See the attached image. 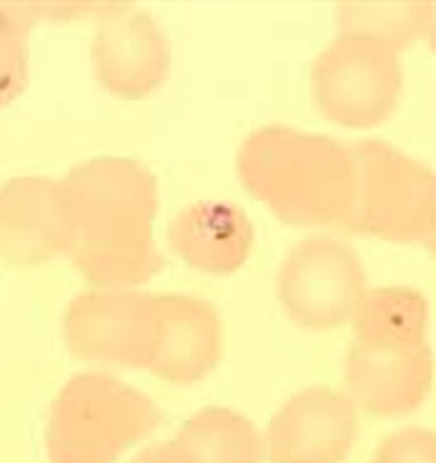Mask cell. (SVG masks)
<instances>
[{"label":"cell","instance_id":"1","mask_svg":"<svg viewBox=\"0 0 436 463\" xmlns=\"http://www.w3.org/2000/svg\"><path fill=\"white\" fill-rule=\"evenodd\" d=\"M71 228L78 238V266L100 286L131 288L164 269L153 223L158 184L146 165L103 158L81 168L71 188Z\"/></svg>","mask_w":436,"mask_h":463},{"label":"cell","instance_id":"2","mask_svg":"<svg viewBox=\"0 0 436 463\" xmlns=\"http://www.w3.org/2000/svg\"><path fill=\"white\" fill-rule=\"evenodd\" d=\"M429 303L409 286L369 288L351 318L346 393L384 419L414 413L434 383Z\"/></svg>","mask_w":436,"mask_h":463},{"label":"cell","instance_id":"3","mask_svg":"<svg viewBox=\"0 0 436 463\" xmlns=\"http://www.w3.org/2000/svg\"><path fill=\"white\" fill-rule=\"evenodd\" d=\"M246 191L289 226H344L354 201L349 143L289 126L253 130L239 151Z\"/></svg>","mask_w":436,"mask_h":463},{"label":"cell","instance_id":"4","mask_svg":"<svg viewBox=\"0 0 436 463\" xmlns=\"http://www.w3.org/2000/svg\"><path fill=\"white\" fill-rule=\"evenodd\" d=\"M354 201L344 231L393 243L424 241L436 218V173L386 140L349 143Z\"/></svg>","mask_w":436,"mask_h":463},{"label":"cell","instance_id":"5","mask_svg":"<svg viewBox=\"0 0 436 463\" xmlns=\"http://www.w3.org/2000/svg\"><path fill=\"white\" fill-rule=\"evenodd\" d=\"M153 401L109 376L78 378L63 393L51 426L53 463H116L158 426Z\"/></svg>","mask_w":436,"mask_h":463},{"label":"cell","instance_id":"6","mask_svg":"<svg viewBox=\"0 0 436 463\" xmlns=\"http://www.w3.org/2000/svg\"><path fill=\"white\" fill-rule=\"evenodd\" d=\"M402 88V51L364 33H338L311 71L317 109L344 128L379 126L399 106Z\"/></svg>","mask_w":436,"mask_h":463},{"label":"cell","instance_id":"7","mask_svg":"<svg viewBox=\"0 0 436 463\" xmlns=\"http://www.w3.org/2000/svg\"><path fill=\"white\" fill-rule=\"evenodd\" d=\"M279 301L291 321L308 331L351 324L369 291L359 253L334 236L296 243L279 270Z\"/></svg>","mask_w":436,"mask_h":463},{"label":"cell","instance_id":"8","mask_svg":"<svg viewBox=\"0 0 436 463\" xmlns=\"http://www.w3.org/2000/svg\"><path fill=\"white\" fill-rule=\"evenodd\" d=\"M359 436V406L349 393L311 386L286 401L266 429L271 463H344Z\"/></svg>","mask_w":436,"mask_h":463},{"label":"cell","instance_id":"9","mask_svg":"<svg viewBox=\"0 0 436 463\" xmlns=\"http://www.w3.org/2000/svg\"><path fill=\"white\" fill-rule=\"evenodd\" d=\"M158 328V296L133 288L86 296L71 316L73 345L110 366L151 368Z\"/></svg>","mask_w":436,"mask_h":463},{"label":"cell","instance_id":"10","mask_svg":"<svg viewBox=\"0 0 436 463\" xmlns=\"http://www.w3.org/2000/svg\"><path fill=\"white\" fill-rule=\"evenodd\" d=\"M158 318V344L148 371L175 386L206 378L223 354V326L216 308L196 296L161 293Z\"/></svg>","mask_w":436,"mask_h":463},{"label":"cell","instance_id":"11","mask_svg":"<svg viewBox=\"0 0 436 463\" xmlns=\"http://www.w3.org/2000/svg\"><path fill=\"white\" fill-rule=\"evenodd\" d=\"M96 71L100 83L116 96H151L171 71V45L164 28L141 11L103 25L96 41Z\"/></svg>","mask_w":436,"mask_h":463},{"label":"cell","instance_id":"12","mask_svg":"<svg viewBox=\"0 0 436 463\" xmlns=\"http://www.w3.org/2000/svg\"><path fill=\"white\" fill-rule=\"evenodd\" d=\"M171 248L191 269L211 276L239 270L251 256V218L231 203L204 201L184 208L168 228Z\"/></svg>","mask_w":436,"mask_h":463},{"label":"cell","instance_id":"13","mask_svg":"<svg viewBox=\"0 0 436 463\" xmlns=\"http://www.w3.org/2000/svg\"><path fill=\"white\" fill-rule=\"evenodd\" d=\"M198 463H261L263 439L239 411L211 406L194 413L175 436Z\"/></svg>","mask_w":436,"mask_h":463},{"label":"cell","instance_id":"14","mask_svg":"<svg viewBox=\"0 0 436 463\" xmlns=\"http://www.w3.org/2000/svg\"><path fill=\"white\" fill-rule=\"evenodd\" d=\"M66 228L41 188H18L0 205V241L23 256L51 248Z\"/></svg>","mask_w":436,"mask_h":463},{"label":"cell","instance_id":"15","mask_svg":"<svg viewBox=\"0 0 436 463\" xmlns=\"http://www.w3.org/2000/svg\"><path fill=\"white\" fill-rule=\"evenodd\" d=\"M429 3H344L336 13L338 33H364L403 51L424 35Z\"/></svg>","mask_w":436,"mask_h":463},{"label":"cell","instance_id":"16","mask_svg":"<svg viewBox=\"0 0 436 463\" xmlns=\"http://www.w3.org/2000/svg\"><path fill=\"white\" fill-rule=\"evenodd\" d=\"M371 463H436V433L429 429H403L376 449Z\"/></svg>","mask_w":436,"mask_h":463},{"label":"cell","instance_id":"17","mask_svg":"<svg viewBox=\"0 0 436 463\" xmlns=\"http://www.w3.org/2000/svg\"><path fill=\"white\" fill-rule=\"evenodd\" d=\"M133 463H198V458L178 439H171L143 449Z\"/></svg>","mask_w":436,"mask_h":463},{"label":"cell","instance_id":"18","mask_svg":"<svg viewBox=\"0 0 436 463\" xmlns=\"http://www.w3.org/2000/svg\"><path fill=\"white\" fill-rule=\"evenodd\" d=\"M424 38L429 41V45H431V48L436 51V3H434V5L429 3V18H426Z\"/></svg>","mask_w":436,"mask_h":463},{"label":"cell","instance_id":"19","mask_svg":"<svg viewBox=\"0 0 436 463\" xmlns=\"http://www.w3.org/2000/svg\"><path fill=\"white\" fill-rule=\"evenodd\" d=\"M424 243H426V248H429V250H431V253L436 256V218H434V226H431V231L426 233Z\"/></svg>","mask_w":436,"mask_h":463}]
</instances>
